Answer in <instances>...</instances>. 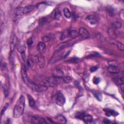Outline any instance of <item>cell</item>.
<instances>
[{
  "label": "cell",
  "mask_w": 124,
  "mask_h": 124,
  "mask_svg": "<svg viewBox=\"0 0 124 124\" xmlns=\"http://www.w3.org/2000/svg\"><path fill=\"white\" fill-rule=\"evenodd\" d=\"M25 99L23 96H21L15 106L13 110V117L19 118L23 114L24 110Z\"/></svg>",
  "instance_id": "obj_1"
},
{
  "label": "cell",
  "mask_w": 124,
  "mask_h": 124,
  "mask_svg": "<svg viewBox=\"0 0 124 124\" xmlns=\"http://www.w3.org/2000/svg\"><path fill=\"white\" fill-rule=\"evenodd\" d=\"M63 81V78H59L55 76H52L47 78L43 82L44 85L46 86L54 87L60 84Z\"/></svg>",
  "instance_id": "obj_2"
},
{
  "label": "cell",
  "mask_w": 124,
  "mask_h": 124,
  "mask_svg": "<svg viewBox=\"0 0 124 124\" xmlns=\"http://www.w3.org/2000/svg\"><path fill=\"white\" fill-rule=\"evenodd\" d=\"M27 86L32 90L36 92H44L48 90V87L44 84H39L30 80L26 84Z\"/></svg>",
  "instance_id": "obj_3"
},
{
  "label": "cell",
  "mask_w": 124,
  "mask_h": 124,
  "mask_svg": "<svg viewBox=\"0 0 124 124\" xmlns=\"http://www.w3.org/2000/svg\"><path fill=\"white\" fill-rule=\"evenodd\" d=\"M17 49L18 52L21 53L22 58L23 60L25 59V51H26V46L24 43L21 41H19L18 43L17 46Z\"/></svg>",
  "instance_id": "obj_4"
},
{
  "label": "cell",
  "mask_w": 124,
  "mask_h": 124,
  "mask_svg": "<svg viewBox=\"0 0 124 124\" xmlns=\"http://www.w3.org/2000/svg\"><path fill=\"white\" fill-rule=\"evenodd\" d=\"M23 8L21 7H19L15 10L14 15H13V21L14 22H16L18 21L24 14L23 12Z\"/></svg>",
  "instance_id": "obj_5"
},
{
  "label": "cell",
  "mask_w": 124,
  "mask_h": 124,
  "mask_svg": "<svg viewBox=\"0 0 124 124\" xmlns=\"http://www.w3.org/2000/svg\"><path fill=\"white\" fill-rule=\"evenodd\" d=\"M66 102V99L63 94L61 92H59L57 94L56 102V104L59 106H63Z\"/></svg>",
  "instance_id": "obj_6"
},
{
  "label": "cell",
  "mask_w": 124,
  "mask_h": 124,
  "mask_svg": "<svg viewBox=\"0 0 124 124\" xmlns=\"http://www.w3.org/2000/svg\"><path fill=\"white\" fill-rule=\"evenodd\" d=\"M78 33L79 36L83 39H87L90 37V34L88 31L83 27H81L79 29Z\"/></svg>",
  "instance_id": "obj_7"
},
{
  "label": "cell",
  "mask_w": 124,
  "mask_h": 124,
  "mask_svg": "<svg viewBox=\"0 0 124 124\" xmlns=\"http://www.w3.org/2000/svg\"><path fill=\"white\" fill-rule=\"evenodd\" d=\"M31 122L33 124H46L48 122L43 117L38 116H34L31 118Z\"/></svg>",
  "instance_id": "obj_8"
},
{
  "label": "cell",
  "mask_w": 124,
  "mask_h": 124,
  "mask_svg": "<svg viewBox=\"0 0 124 124\" xmlns=\"http://www.w3.org/2000/svg\"><path fill=\"white\" fill-rule=\"evenodd\" d=\"M21 76L22 78L23 81L26 84H27L29 82V81H30V79L29 78V77L28 76L27 69H26V67L25 65H22V66L21 67Z\"/></svg>",
  "instance_id": "obj_9"
},
{
  "label": "cell",
  "mask_w": 124,
  "mask_h": 124,
  "mask_svg": "<svg viewBox=\"0 0 124 124\" xmlns=\"http://www.w3.org/2000/svg\"><path fill=\"white\" fill-rule=\"evenodd\" d=\"M18 38L16 36L14 35L12 37V39L10 42V52H13L16 46H17V44H18Z\"/></svg>",
  "instance_id": "obj_10"
},
{
  "label": "cell",
  "mask_w": 124,
  "mask_h": 124,
  "mask_svg": "<svg viewBox=\"0 0 124 124\" xmlns=\"http://www.w3.org/2000/svg\"><path fill=\"white\" fill-rule=\"evenodd\" d=\"M36 62L40 68H43L45 66V60L44 56L41 55L37 56L36 58Z\"/></svg>",
  "instance_id": "obj_11"
},
{
  "label": "cell",
  "mask_w": 124,
  "mask_h": 124,
  "mask_svg": "<svg viewBox=\"0 0 124 124\" xmlns=\"http://www.w3.org/2000/svg\"><path fill=\"white\" fill-rule=\"evenodd\" d=\"M108 70L112 74H117L120 72V69L114 65H110L108 66Z\"/></svg>",
  "instance_id": "obj_12"
},
{
  "label": "cell",
  "mask_w": 124,
  "mask_h": 124,
  "mask_svg": "<svg viewBox=\"0 0 124 124\" xmlns=\"http://www.w3.org/2000/svg\"><path fill=\"white\" fill-rule=\"evenodd\" d=\"M37 49L39 53L41 54L44 53L46 50V46L45 43L43 42H39L37 45Z\"/></svg>",
  "instance_id": "obj_13"
},
{
  "label": "cell",
  "mask_w": 124,
  "mask_h": 124,
  "mask_svg": "<svg viewBox=\"0 0 124 124\" xmlns=\"http://www.w3.org/2000/svg\"><path fill=\"white\" fill-rule=\"evenodd\" d=\"M103 110L105 112L106 115L108 117H110L112 115L114 116H116L117 115H118V114L117 112H116L114 110H111L110 108H105Z\"/></svg>",
  "instance_id": "obj_14"
},
{
  "label": "cell",
  "mask_w": 124,
  "mask_h": 124,
  "mask_svg": "<svg viewBox=\"0 0 124 124\" xmlns=\"http://www.w3.org/2000/svg\"><path fill=\"white\" fill-rule=\"evenodd\" d=\"M35 8V6L33 5H29L26 6H25L23 8V12L24 14L29 13L33 11Z\"/></svg>",
  "instance_id": "obj_15"
},
{
  "label": "cell",
  "mask_w": 124,
  "mask_h": 124,
  "mask_svg": "<svg viewBox=\"0 0 124 124\" xmlns=\"http://www.w3.org/2000/svg\"><path fill=\"white\" fill-rule=\"evenodd\" d=\"M87 20L89 21L91 24L95 25L97 23V20L96 17L94 15L88 16L87 18Z\"/></svg>",
  "instance_id": "obj_16"
},
{
  "label": "cell",
  "mask_w": 124,
  "mask_h": 124,
  "mask_svg": "<svg viewBox=\"0 0 124 124\" xmlns=\"http://www.w3.org/2000/svg\"><path fill=\"white\" fill-rule=\"evenodd\" d=\"M79 36V33L76 30H70L68 31V36L72 39L77 38Z\"/></svg>",
  "instance_id": "obj_17"
},
{
  "label": "cell",
  "mask_w": 124,
  "mask_h": 124,
  "mask_svg": "<svg viewBox=\"0 0 124 124\" xmlns=\"http://www.w3.org/2000/svg\"><path fill=\"white\" fill-rule=\"evenodd\" d=\"M67 46H68L67 42H64V43L59 44L58 46H57V47L55 49L56 52H59V51L63 50L64 49H65L67 47Z\"/></svg>",
  "instance_id": "obj_18"
},
{
  "label": "cell",
  "mask_w": 124,
  "mask_h": 124,
  "mask_svg": "<svg viewBox=\"0 0 124 124\" xmlns=\"http://www.w3.org/2000/svg\"><path fill=\"white\" fill-rule=\"evenodd\" d=\"M56 121L58 123L66 124L67 123L66 118L62 115H59L56 117Z\"/></svg>",
  "instance_id": "obj_19"
},
{
  "label": "cell",
  "mask_w": 124,
  "mask_h": 124,
  "mask_svg": "<svg viewBox=\"0 0 124 124\" xmlns=\"http://www.w3.org/2000/svg\"><path fill=\"white\" fill-rule=\"evenodd\" d=\"M28 98L29 101V104L31 107L34 108L36 105V101L34 99V98L30 95H28Z\"/></svg>",
  "instance_id": "obj_20"
},
{
  "label": "cell",
  "mask_w": 124,
  "mask_h": 124,
  "mask_svg": "<svg viewBox=\"0 0 124 124\" xmlns=\"http://www.w3.org/2000/svg\"><path fill=\"white\" fill-rule=\"evenodd\" d=\"M83 120L87 124L91 123L93 121V117L91 115L84 114Z\"/></svg>",
  "instance_id": "obj_21"
},
{
  "label": "cell",
  "mask_w": 124,
  "mask_h": 124,
  "mask_svg": "<svg viewBox=\"0 0 124 124\" xmlns=\"http://www.w3.org/2000/svg\"><path fill=\"white\" fill-rule=\"evenodd\" d=\"M63 13L65 17L69 19L71 17V13L70 10L67 8H65L63 9Z\"/></svg>",
  "instance_id": "obj_22"
},
{
  "label": "cell",
  "mask_w": 124,
  "mask_h": 124,
  "mask_svg": "<svg viewBox=\"0 0 124 124\" xmlns=\"http://www.w3.org/2000/svg\"><path fill=\"white\" fill-rule=\"evenodd\" d=\"M61 16V13L59 8L55 9L54 12V18L56 20H59Z\"/></svg>",
  "instance_id": "obj_23"
},
{
  "label": "cell",
  "mask_w": 124,
  "mask_h": 124,
  "mask_svg": "<svg viewBox=\"0 0 124 124\" xmlns=\"http://www.w3.org/2000/svg\"><path fill=\"white\" fill-rule=\"evenodd\" d=\"M72 80V78L70 76H66L63 77V81L65 83H68L71 82Z\"/></svg>",
  "instance_id": "obj_24"
},
{
  "label": "cell",
  "mask_w": 124,
  "mask_h": 124,
  "mask_svg": "<svg viewBox=\"0 0 124 124\" xmlns=\"http://www.w3.org/2000/svg\"><path fill=\"white\" fill-rule=\"evenodd\" d=\"M116 45H117V47L118 48V49L120 51H124V45L121 43V42H117V44H116Z\"/></svg>",
  "instance_id": "obj_25"
},
{
  "label": "cell",
  "mask_w": 124,
  "mask_h": 124,
  "mask_svg": "<svg viewBox=\"0 0 124 124\" xmlns=\"http://www.w3.org/2000/svg\"><path fill=\"white\" fill-rule=\"evenodd\" d=\"M67 36H68V32H63V33L62 34V35H61L60 36V40H64V39H65Z\"/></svg>",
  "instance_id": "obj_26"
},
{
  "label": "cell",
  "mask_w": 124,
  "mask_h": 124,
  "mask_svg": "<svg viewBox=\"0 0 124 124\" xmlns=\"http://www.w3.org/2000/svg\"><path fill=\"white\" fill-rule=\"evenodd\" d=\"M33 43H34V40H33L32 37H31L29 38L28 39V40H27V44L29 46H32V45L33 44Z\"/></svg>",
  "instance_id": "obj_27"
},
{
  "label": "cell",
  "mask_w": 124,
  "mask_h": 124,
  "mask_svg": "<svg viewBox=\"0 0 124 124\" xmlns=\"http://www.w3.org/2000/svg\"><path fill=\"white\" fill-rule=\"evenodd\" d=\"M85 114L83 113H80V112H78L77 113L76 115V117L78 119H82L83 120V116Z\"/></svg>",
  "instance_id": "obj_28"
},
{
  "label": "cell",
  "mask_w": 124,
  "mask_h": 124,
  "mask_svg": "<svg viewBox=\"0 0 124 124\" xmlns=\"http://www.w3.org/2000/svg\"><path fill=\"white\" fill-rule=\"evenodd\" d=\"M28 66L29 67H32L34 65V61L32 59H28L27 61Z\"/></svg>",
  "instance_id": "obj_29"
},
{
  "label": "cell",
  "mask_w": 124,
  "mask_h": 124,
  "mask_svg": "<svg viewBox=\"0 0 124 124\" xmlns=\"http://www.w3.org/2000/svg\"><path fill=\"white\" fill-rule=\"evenodd\" d=\"M114 26L115 28L118 29V28H120L121 27L122 24H121V22H118V21H116L115 22H114Z\"/></svg>",
  "instance_id": "obj_30"
},
{
  "label": "cell",
  "mask_w": 124,
  "mask_h": 124,
  "mask_svg": "<svg viewBox=\"0 0 124 124\" xmlns=\"http://www.w3.org/2000/svg\"><path fill=\"white\" fill-rule=\"evenodd\" d=\"M100 81V79L99 78H98V77H94V78L93 80V83L95 84H98L99 83Z\"/></svg>",
  "instance_id": "obj_31"
},
{
  "label": "cell",
  "mask_w": 124,
  "mask_h": 124,
  "mask_svg": "<svg viewBox=\"0 0 124 124\" xmlns=\"http://www.w3.org/2000/svg\"><path fill=\"white\" fill-rule=\"evenodd\" d=\"M94 95L95 96V97L99 100V101H101L102 100V96L100 94V93H96V94L94 93Z\"/></svg>",
  "instance_id": "obj_32"
},
{
  "label": "cell",
  "mask_w": 124,
  "mask_h": 124,
  "mask_svg": "<svg viewBox=\"0 0 124 124\" xmlns=\"http://www.w3.org/2000/svg\"><path fill=\"white\" fill-rule=\"evenodd\" d=\"M108 14H109V15L111 17H114V11L113 9L110 8H108Z\"/></svg>",
  "instance_id": "obj_33"
},
{
  "label": "cell",
  "mask_w": 124,
  "mask_h": 124,
  "mask_svg": "<svg viewBox=\"0 0 124 124\" xmlns=\"http://www.w3.org/2000/svg\"><path fill=\"white\" fill-rule=\"evenodd\" d=\"M51 37L48 36H45L42 37V40L44 42H48L51 40Z\"/></svg>",
  "instance_id": "obj_34"
},
{
  "label": "cell",
  "mask_w": 124,
  "mask_h": 124,
  "mask_svg": "<svg viewBox=\"0 0 124 124\" xmlns=\"http://www.w3.org/2000/svg\"><path fill=\"white\" fill-rule=\"evenodd\" d=\"M98 67L97 66H95V67H93L90 68V71L91 72H95L96 71H97L98 69Z\"/></svg>",
  "instance_id": "obj_35"
},
{
  "label": "cell",
  "mask_w": 124,
  "mask_h": 124,
  "mask_svg": "<svg viewBox=\"0 0 124 124\" xmlns=\"http://www.w3.org/2000/svg\"><path fill=\"white\" fill-rule=\"evenodd\" d=\"M8 106V104H6L5 105V106H4V108H3V110H2V112H1V115H2L4 113V112H5V111L6 110V108H7Z\"/></svg>",
  "instance_id": "obj_36"
},
{
  "label": "cell",
  "mask_w": 124,
  "mask_h": 124,
  "mask_svg": "<svg viewBox=\"0 0 124 124\" xmlns=\"http://www.w3.org/2000/svg\"><path fill=\"white\" fill-rule=\"evenodd\" d=\"M4 92H5V97L6 98V97H7V96L8 95V92L7 91L6 89L5 88H4Z\"/></svg>",
  "instance_id": "obj_37"
},
{
  "label": "cell",
  "mask_w": 124,
  "mask_h": 124,
  "mask_svg": "<svg viewBox=\"0 0 124 124\" xmlns=\"http://www.w3.org/2000/svg\"><path fill=\"white\" fill-rule=\"evenodd\" d=\"M103 123H105V124H109L110 123V121L109 120H108L107 119H104V121H103Z\"/></svg>",
  "instance_id": "obj_38"
}]
</instances>
